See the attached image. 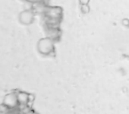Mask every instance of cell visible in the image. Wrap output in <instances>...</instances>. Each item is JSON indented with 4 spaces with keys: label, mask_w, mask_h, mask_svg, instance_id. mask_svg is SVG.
Here are the masks:
<instances>
[{
    "label": "cell",
    "mask_w": 129,
    "mask_h": 114,
    "mask_svg": "<svg viewBox=\"0 0 129 114\" xmlns=\"http://www.w3.org/2000/svg\"><path fill=\"white\" fill-rule=\"evenodd\" d=\"M37 49L39 52L43 55H49L54 49V45L52 39L43 38L40 40L37 43Z\"/></svg>",
    "instance_id": "1"
},
{
    "label": "cell",
    "mask_w": 129,
    "mask_h": 114,
    "mask_svg": "<svg viewBox=\"0 0 129 114\" xmlns=\"http://www.w3.org/2000/svg\"><path fill=\"white\" fill-rule=\"evenodd\" d=\"M18 19L22 24L29 25L34 21V14L30 10H24L19 14Z\"/></svg>",
    "instance_id": "2"
},
{
    "label": "cell",
    "mask_w": 129,
    "mask_h": 114,
    "mask_svg": "<svg viewBox=\"0 0 129 114\" xmlns=\"http://www.w3.org/2000/svg\"><path fill=\"white\" fill-rule=\"evenodd\" d=\"M18 97L16 93H10L5 96L3 99V105L7 106L9 109H14L18 105Z\"/></svg>",
    "instance_id": "3"
},
{
    "label": "cell",
    "mask_w": 129,
    "mask_h": 114,
    "mask_svg": "<svg viewBox=\"0 0 129 114\" xmlns=\"http://www.w3.org/2000/svg\"><path fill=\"white\" fill-rule=\"evenodd\" d=\"M48 16L50 21L55 24L57 21H59L61 16V11L59 8H51L48 11Z\"/></svg>",
    "instance_id": "4"
},
{
    "label": "cell",
    "mask_w": 129,
    "mask_h": 114,
    "mask_svg": "<svg viewBox=\"0 0 129 114\" xmlns=\"http://www.w3.org/2000/svg\"><path fill=\"white\" fill-rule=\"evenodd\" d=\"M17 97H18V101L20 105H27L28 103L30 101V94H28L26 92H18L17 93Z\"/></svg>",
    "instance_id": "5"
},
{
    "label": "cell",
    "mask_w": 129,
    "mask_h": 114,
    "mask_svg": "<svg viewBox=\"0 0 129 114\" xmlns=\"http://www.w3.org/2000/svg\"><path fill=\"white\" fill-rule=\"evenodd\" d=\"M27 2H28V3H34V4H35V3H40L42 0H26Z\"/></svg>",
    "instance_id": "6"
},
{
    "label": "cell",
    "mask_w": 129,
    "mask_h": 114,
    "mask_svg": "<svg viewBox=\"0 0 129 114\" xmlns=\"http://www.w3.org/2000/svg\"><path fill=\"white\" fill-rule=\"evenodd\" d=\"M6 114H21V113H20V112H16V111H9V112H7Z\"/></svg>",
    "instance_id": "7"
},
{
    "label": "cell",
    "mask_w": 129,
    "mask_h": 114,
    "mask_svg": "<svg viewBox=\"0 0 129 114\" xmlns=\"http://www.w3.org/2000/svg\"><path fill=\"white\" fill-rule=\"evenodd\" d=\"M27 114H38V113L37 112H28Z\"/></svg>",
    "instance_id": "8"
}]
</instances>
